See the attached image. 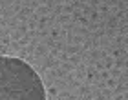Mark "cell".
I'll return each mask as SVG.
<instances>
[{"label": "cell", "mask_w": 128, "mask_h": 100, "mask_svg": "<svg viewBox=\"0 0 128 100\" xmlns=\"http://www.w3.org/2000/svg\"><path fill=\"white\" fill-rule=\"evenodd\" d=\"M0 100H46L42 82L26 62L0 56Z\"/></svg>", "instance_id": "cell-1"}]
</instances>
